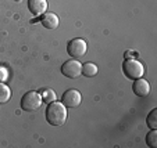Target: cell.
<instances>
[{"instance_id":"277c9868","label":"cell","mask_w":157,"mask_h":148,"mask_svg":"<svg viewBox=\"0 0 157 148\" xmlns=\"http://www.w3.org/2000/svg\"><path fill=\"white\" fill-rule=\"evenodd\" d=\"M67 51H68V56H71L72 58H81L86 54L88 51V45L83 39L75 38L72 40L68 42L67 45Z\"/></svg>"},{"instance_id":"9a60e30c","label":"cell","mask_w":157,"mask_h":148,"mask_svg":"<svg viewBox=\"0 0 157 148\" xmlns=\"http://www.w3.org/2000/svg\"><path fill=\"white\" fill-rule=\"evenodd\" d=\"M9 69L4 65H0V82H7L9 80Z\"/></svg>"},{"instance_id":"52a82bcc","label":"cell","mask_w":157,"mask_h":148,"mask_svg":"<svg viewBox=\"0 0 157 148\" xmlns=\"http://www.w3.org/2000/svg\"><path fill=\"white\" fill-rule=\"evenodd\" d=\"M132 90L138 97H146V96H149V93H150V85H149V82L146 79L139 78V79L133 80Z\"/></svg>"},{"instance_id":"2e32d148","label":"cell","mask_w":157,"mask_h":148,"mask_svg":"<svg viewBox=\"0 0 157 148\" xmlns=\"http://www.w3.org/2000/svg\"><path fill=\"white\" fill-rule=\"evenodd\" d=\"M125 57L128 58H132V57H136V53H133V51H125Z\"/></svg>"},{"instance_id":"6da1fadb","label":"cell","mask_w":157,"mask_h":148,"mask_svg":"<svg viewBox=\"0 0 157 148\" xmlns=\"http://www.w3.org/2000/svg\"><path fill=\"white\" fill-rule=\"evenodd\" d=\"M68 118V111L63 103H57L53 101L48 105L46 108V121L52 125V126H61L65 123Z\"/></svg>"},{"instance_id":"ba28073f","label":"cell","mask_w":157,"mask_h":148,"mask_svg":"<svg viewBox=\"0 0 157 148\" xmlns=\"http://www.w3.org/2000/svg\"><path fill=\"white\" fill-rule=\"evenodd\" d=\"M28 9L35 17H39L48 11V2L46 0H28Z\"/></svg>"},{"instance_id":"5b68a950","label":"cell","mask_w":157,"mask_h":148,"mask_svg":"<svg viewBox=\"0 0 157 148\" xmlns=\"http://www.w3.org/2000/svg\"><path fill=\"white\" fill-rule=\"evenodd\" d=\"M61 74L64 75V76L70 78V79L79 78V75L82 74V64H81L77 58L65 61L61 67Z\"/></svg>"},{"instance_id":"30bf717a","label":"cell","mask_w":157,"mask_h":148,"mask_svg":"<svg viewBox=\"0 0 157 148\" xmlns=\"http://www.w3.org/2000/svg\"><path fill=\"white\" fill-rule=\"evenodd\" d=\"M11 98V89L4 82H0V104H6Z\"/></svg>"},{"instance_id":"7a4b0ae2","label":"cell","mask_w":157,"mask_h":148,"mask_svg":"<svg viewBox=\"0 0 157 148\" xmlns=\"http://www.w3.org/2000/svg\"><path fill=\"white\" fill-rule=\"evenodd\" d=\"M122 71H124V75L128 78V79L136 80L139 78H143L145 75V67H143L142 62H139L135 58H128L124 61L122 64Z\"/></svg>"},{"instance_id":"8992f818","label":"cell","mask_w":157,"mask_h":148,"mask_svg":"<svg viewBox=\"0 0 157 148\" xmlns=\"http://www.w3.org/2000/svg\"><path fill=\"white\" fill-rule=\"evenodd\" d=\"M61 103L64 104L67 108H77L81 103H82V96L78 90L75 89H68L63 94Z\"/></svg>"},{"instance_id":"8fae6325","label":"cell","mask_w":157,"mask_h":148,"mask_svg":"<svg viewBox=\"0 0 157 148\" xmlns=\"http://www.w3.org/2000/svg\"><path fill=\"white\" fill-rule=\"evenodd\" d=\"M82 74L88 78H92L95 75H98V67L93 62H86V64H82Z\"/></svg>"},{"instance_id":"9c48e42d","label":"cell","mask_w":157,"mask_h":148,"mask_svg":"<svg viewBox=\"0 0 157 148\" xmlns=\"http://www.w3.org/2000/svg\"><path fill=\"white\" fill-rule=\"evenodd\" d=\"M40 22H42V25H43L44 28H48V29H56L60 24V20L53 13H44V14H42Z\"/></svg>"},{"instance_id":"3957f363","label":"cell","mask_w":157,"mask_h":148,"mask_svg":"<svg viewBox=\"0 0 157 148\" xmlns=\"http://www.w3.org/2000/svg\"><path fill=\"white\" fill-rule=\"evenodd\" d=\"M42 103H43V100H42L40 93L28 92L21 98V108L24 111H27V112H32V111H36L40 107Z\"/></svg>"},{"instance_id":"7c38bea8","label":"cell","mask_w":157,"mask_h":148,"mask_svg":"<svg viewBox=\"0 0 157 148\" xmlns=\"http://www.w3.org/2000/svg\"><path fill=\"white\" fill-rule=\"evenodd\" d=\"M40 96H42V100H43L46 104L53 103V101H56V98H57V96H56V93H54L53 89H44Z\"/></svg>"},{"instance_id":"5bb4252c","label":"cell","mask_w":157,"mask_h":148,"mask_svg":"<svg viewBox=\"0 0 157 148\" xmlns=\"http://www.w3.org/2000/svg\"><path fill=\"white\" fill-rule=\"evenodd\" d=\"M147 126L150 129H157V108L150 111V114L147 115Z\"/></svg>"},{"instance_id":"4fadbf2b","label":"cell","mask_w":157,"mask_h":148,"mask_svg":"<svg viewBox=\"0 0 157 148\" xmlns=\"http://www.w3.org/2000/svg\"><path fill=\"white\" fill-rule=\"evenodd\" d=\"M146 144L151 148L157 147V130L156 129H150V132L146 134Z\"/></svg>"}]
</instances>
